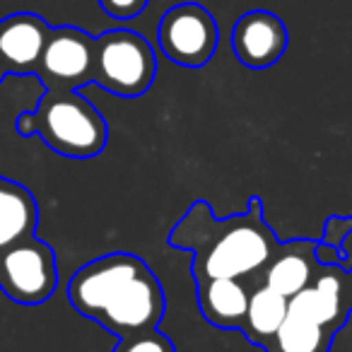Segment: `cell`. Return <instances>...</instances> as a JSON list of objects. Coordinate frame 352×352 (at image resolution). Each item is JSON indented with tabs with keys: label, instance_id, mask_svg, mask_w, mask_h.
Instances as JSON below:
<instances>
[{
	"label": "cell",
	"instance_id": "1",
	"mask_svg": "<svg viewBox=\"0 0 352 352\" xmlns=\"http://www.w3.org/2000/svg\"><path fill=\"white\" fill-rule=\"evenodd\" d=\"M169 246L191 251L193 280L249 278L261 273L280 246L263 217L258 196L249 201L241 215L217 220L206 201H196L169 232Z\"/></svg>",
	"mask_w": 352,
	"mask_h": 352
},
{
	"label": "cell",
	"instance_id": "2",
	"mask_svg": "<svg viewBox=\"0 0 352 352\" xmlns=\"http://www.w3.org/2000/svg\"><path fill=\"white\" fill-rule=\"evenodd\" d=\"M22 138L39 135L54 152L73 160L97 157L107 147V118L78 89H46L34 111H22L15 121Z\"/></svg>",
	"mask_w": 352,
	"mask_h": 352
},
{
	"label": "cell",
	"instance_id": "3",
	"mask_svg": "<svg viewBox=\"0 0 352 352\" xmlns=\"http://www.w3.org/2000/svg\"><path fill=\"white\" fill-rule=\"evenodd\" d=\"M157 75L155 49L131 30H109L94 36L92 82L116 97H140Z\"/></svg>",
	"mask_w": 352,
	"mask_h": 352
},
{
	"label": "cell",
	"instance_id": "4",
	"mask_svg": "<svg viewBox=\"0 0 352 352\" xmlns=\"http://www.w3.org/2000/svg\"><path fill=\"white\" fill-rule=\"evenodd\" d=\"M58 287L56 254L36 234L0 251V289L10 302L36 307L51 299Z\"/></svg>",
	"mask_w": 352,
	"mask_h": 352
},
{
	"label": "cell",
	"instance_id": "5",
	"mask_svg": "<svg viewBox=\"0 0 352 352\" xmlns=\"http://www.w3.org/2000/svg\"><path fill=\"white\" fill-rule=\"evenodd\" d=\"M162 54L184 68H203L217 49V22L201 3H179L157 25Z\"/></svg>",
	"mask_w": 352,
	"mask_h": 352
},
{
	"label": "cell",
	"instance_id": "6",
	"mask_svg": "<svg viewBox=\"0 0 352 352\" xmlns=\"http://www.w3.org/2000/svg\"><path fill=\"white\" fill-rule=\"evenodd\" d=\"M94 36L80 27H51L36 78L46 89H80L92 82Z\"/></svg>",
	"mask_w": 352,
	"mask_h": 352
},
{
	"label": "cell",
	"instance_id": "7",
	"mask_svg": "<svg viewBox=\"0 0 352 352\" xmlns=\"http://www.w3.org/2000/svg\"><path fill=\"white\" fill-rule=\"evenodd\" d=\"M289 34L285 22L268 10H249L232 27V51L251 70H265L285 56Z\"/></svg>",
	"mask_w": 352,
	"mask_h": 352
},
{
	"label": "cell",
	"instance_id": "8",
	"mask_svg": "<svg viewBox=\"0 0 352 352\" xmlns=\"http://www.w3.org/2000/svg\"><path fill=\"white\" fill-rule=\"evenodd\" d=\"M345 268L340 265H318L311 285L289 297L287 314L307 318L318 326L338 333L347 323L350 307L345 297Z\"/></svg>",
	"mask_w": 352,
	"mask_h": 352
},
{
	"label": "cell",
	"instance_id": "9",
	"mask_svg": "<svg viewBox=\"0 0 352 352\" xmlns=\"http://www.w3.org/2000/svg\"><path fill=\"white\" fill-rule=\"evenodd\" d=\"M51 27L34 12H15L0 20V60L8 75H34Z\"/></svg>",
	"mask_w": 352,
	"mask_h": 352
},
{
	"label": "cell",
	"instance_id": "10",
	"mask_svg": "<svg viewBox=\"0 0 352 352\" xmlns=\"http://www.w3.org/2000/svg\"><path fill=\"white\" fill-rule=\"evenodd\" d=\"M314 249H316V241L311 239H294L287 244H280L273 258L261 270L265 287L275 289L278 294L289 299L297 292H302L307 285H311L314 273L318 268Z\"/></svg>",
	"mask_w": 352,
	"mask_h": 352
},
{
	"label": "cell",
	"instance_id": "11",
	"mask_svg": "<svg viewBox=\"0 0 352 352\" xmlns=\"http://www.w3.org/2000/svg\"><path fill=\"white\" fill-rule=\"evenodd\" d=\"M196 299L201 314L215 328H241L249 309V292L236 278H203L196 280Z\"/></svg>",
	"mask_w": 352,
	"mask_h": 352
},
{
	"label": "cell",
	"instance_id": "12",
	"mask_svg": "<svg viewBox=\"0 0 352 352\" xmlns=\"http://www.w3.org/2000/svg\"><path fill=\"white\" fill-rule=\"evenodd\" d=\"M39 206L27 186L0 176V251L36 234Z\"/></svg>",
	"mask_w": 352,
	"mask_h": 352
},
{
	"label": "cell",
	"instance_id": "13",
	"mask_svg": "<svg viewBox=\"0 0 352 352\" xmlns=\"http://www.w3.org/2000/svg\"><path fill=\"white\" fill-rule=\"evenodd\" d=\"M287 304L289 299L278 294L275 289L265 287V285L256 287L249 294V309H246L244 323H241L239 331L246 336V340L263 350L287 318Z\"/></svg>",
	"mask_w": 352,
	"mask_h": 352
},
{
	"label": "cell",
	"instance_id": "14",
	"mask_svg": "<svg viewBox=\"0 0 352 352\" xmlns=\"http://www.w3.org/2000/svg\"><path fill=\"white\" fill-rule=\"evenodd\" d=\"M336 333L326 326H318L307 318L287 314L283 326L278 328L263 352H328Z\"/></svg>",
	"mask_w": 352,
	"mask_h": 352
},
{
	"label": "cell",
	"instance_id": "15",
	"mask_svg": "<svg viewBox=\"0 0 352 352\" xmlns=\"http://www.w3.org/2000/svg\"><path fill=\"white\" fill-rule=\"evenodd\" d=\"M113 352H176V347L169 336L157 328H147V331L121 336Z\"/></svg>",
	"mask_w": 352,
	"mask_h": 352
},
{
	"label": "cell",
	"instance_id": "16",
	"mask_svg": "<svg viewBox=\"0 0 352 352\" xmlns=\"http://www.w3.org/2000/svg\"><path fill=\"white\" fill-rule=\"evenodd\" d=\"M352 232V215L340 217V215H331L323 225V234L321 241L328 246H345V239Z\"/></svg>",
	"mask_w": 352,
	"mask_h": 352
},
{
	"label": "cell",
	"instance_id": "17",
	"mask_svg": "<svg viewBox=\"0 0 352 352\" xmlns=\"http://www.w3.org/2000/svg\"><path fill=\"white\" fill-rule=\"evenodd\" d=\"M150 0H99L102 10L113 20H133L147 8Z\"/></svg>",
	"mask_w": 352,
	"mask_h": 352
},
{
	"label": "cell",
	"instance_id": "18",
	"mask_svg": "<svg viewBox=\"0 0 352 352\" xmlns=\"http://www.w3.org/2000/svg\"><path fill=\"white\" fill-rule=\"evenodd\" d=\"M314 256H316L318 265H340V268H345V270L352 265V261L347 258L342 246H328V244H323V241H318L316 249H314Z\"/></svg>",
	"mask_w": 352,
	"mask_h": 352
},
{
	"label": "cell",
	"instance_id": "19",
	"mask_svg": "<svg viewBox=\"0 0 352 352\" xmlns=\"http://www.w3.org/2000/svg\"><path fill=\"white\" fill-rule=\"evenodd\" d=\"M345 297H347V307H350V314H352V265L345 273Z\"/></svg>",
	"mask_w": 352,
	"mask_h": 352
},
{
	"label": "cell",
	"instance_id": "20",
	"mask_svg": "<svg viewBox=\"0 0 352 352\" xmlns=\"http://www.w3.org/2000/svg\"><path fill=\"white\" fill-rule=\"evenodd\" d=\"M6 75H8V70H6V65H3V60H0V82L6 80Z\"/></svg>",
	"mask_w": 352,
	"mask_h": 352
}]
</instances>
